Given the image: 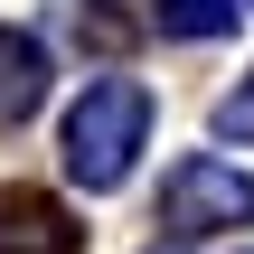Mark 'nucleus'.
<instances>
[{
  "label": "nucleus",
  "mask_w": 254,
  "mask_h": 254,
  "mask_svg": "<svg viewBox=\"0 0 254 254\" xmlns=\"http://www.w3.org/2000/svg\"><path fill=\"white\" fill-rule=\"evenodd\" d=\"M0 254H75V226L47 198H0Z\"/></svg>",
  "instance_id": "nucleus-4"
},
{
  "label": "nucleus",
  "mask_w": 254,
  "mask_h": 254,
  "mask_svg": "<svg viewBox=\"0 0 254 254\" xmlns=\"http://www.w3.org/2000/svg\"><path fill=\"white\" fill-rule=\"evenodd\" d=\"M160 28L170 38H217V28H236V0H160Z\"/></svg>",
  "instance_id": "nucleus-5"
},
{
  "label": "nucleus",
  "mask_w": 254,
  "mask_h": 254,
  "mask_svg": "<svg viewBox=\"0 0 254 254\" xmlns=\"http://www.w3.org/2000/svg\"><path fill=\"white\" fill-rule=\"evenodd\" d=\"M141 141H151V85H132V75H94V85L75 94V113H66V179H85V189H123L132 160H141Z\"/></svg>",
  "instance_id": "nucleus-1"
},
{
  "label": "nucleus",
  "mask_w": 254,
  "mask_h": 254,
  "mask_svg": "<svg viewBox=\"0 0 254 254\" xmlns=\"http://www.w3.org/2000/svg\"><path fill=\"white\" fill-rule=\"evenodd\" d=\"M217 123H226L236 141H254V75H245V94H226V104H217Z\"/></svg>",
  "instance_id": "nucleus-6"
},
{
  "label": "nucleus",
  "mask_w": 254,
  "mask_h": 254,
  "mask_svg": "<svg viewBox=\"0 0 254 254\" xmlns=\"http://www.w3.org/2000/svg\"><path fill=\"white\" fill-rule=\"evenodd\" d=\"M38 94H47V47H38L28 28H0V132L28 123Z\"/></svg>",
  "instance_id": "nucleus-3"
},
{
  "label": "nucleus",
  "mask_w": 254,
  "mask_h": 254,
  "mask_svg": "<svg viewBox=\"0 0 254 254\" xmlns=\"http://www.w3.org/2000/svg\"><path fill=\"white\" fill-rule=\"evenodd\" d=\"M160 217H170L179 236L236 226V217H254V179H245V170H226V160H179V170L160 179Z\"/></svg>",
  "instance_id": "nucleus-2"
}]
</instances>
